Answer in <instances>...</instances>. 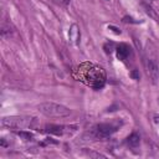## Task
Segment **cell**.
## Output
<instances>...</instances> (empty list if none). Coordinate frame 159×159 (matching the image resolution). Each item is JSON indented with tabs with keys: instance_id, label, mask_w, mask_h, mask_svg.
Here are the masks:
<instances>
[{
	"instance_id": "cell-1",
	"label": "cell",
	"mask_w": 159,
	"mask_h": 159,
	"mask_svg": "<svg viewBox=\"0 0 159 159\" xmlns=\"http://www.w3.org/2000/svg\"><path fill=\"white\" fill-rule=\"evenodd\" d=\"M73 77L86 86L99 89L106 83V72L102 67L92 62H82L75 68Z\"/></svg>"
},
{
	"instance_id": "cell-2",
	"label": "cell",
	"mask_w": 159,
	"mask_h": 159,
	"mask_svg": "<svg viewBox=\"0 0 159 159\" xmlns=\"http://www.w3.org/2000/svg\"><path fill=\"white\" fill-rule=\"evenodd\" d=\"M39 111L40 113L45 114L47 117H56V118H61V117H67L70 116V108H67L66 106H62V104L58 103H53V102H45L39 104Z\"/></svg>"
},
{
	"instance_id": "cell-3",
	"label": "cell",
	"mask_w": 159,
	"mask_h": 159,
	"mask_svg": "<svg viewBox=\"0 0 159 159\" xmlns=\"http://www.w3.org/2000/svg\"><path fill=\"white\" fill-rule=\"evenodd\" d=\"M36 122V118H24V117H3L1 126L8 128H23V127H32Z\"/></svg>"
},
{
	"instance_id": "cell-4",
	"label": "cell",
	"mask_w": 159,
	"mask_h": 159,
	"mask_svg": "<svg viewBox=\"0 0 159 159\" xmlns=\"http://www.w3.org/2000/svg\"><path fill=\"white\" fill-rule=\"evenodd\" d=\"M121 126V122H112V123H101L93 129V137L97 139H106L114 133Z\"/></svg>"
},
{
	"instance_id": "cell-5",
	"label": "cell",
	"mask_w": 159,
	"mask_h": 159,
	"mask_svg": "<svg viewBox=\"0 0 159 159\" xmlns=\"http://www.w3.org/2000/svg\"><path fill=\"white\" fill-rule=\"evenodd\" d=\"M147 73L151 81L153 83H157L158 80H159V67L158 65L155 63V61L153 60H148L147 61Z\"/></svg>"
},
{
	"instance_id": "cell-6",
	"label": "cell",
	"mask_w": 159,
	"mask_h": 159,
	"mask_svg": "<svg viewBox=\"0 0 159 159\" xmlns=\"http://www.w3.org/2000/svg\"><path fill=\"white\" fill-rule=\"evenodd\" d=\"M67 127H63V126H55V124H49V126L45 127L44 132L46 133H51V134H56V136H62L65 132H70L66 129Z\"/></svg>"
},
{
	"instance_id": "cell-7",
	"label": "cell",
	"mask_w": 159,
	"mask_h": 159,
	"mask_svg": "<svg viewBox=\"0 0 159 159\" xmlns=\"http://www.w3.org/2000/svg\"><path fill=\"white\" fill-rule=\"evenodd\" d=\"M131 55V47L126 44H121L117 46V57L119 60H126Z\"/></svg>"
},
{
	"instance_id": "cell-8",
	"label": "cell",
	"mask_w": 159,
	"mask_h": 159,
	"mask_svg": "<svg viewBox=\"0 0 159 159\" xmlns=\"http://www.w3.org/2000/svg\"><path fill=\"white\" fill-rule=\"evenodd\" d=\"M0 32H1V37L3 39H8L13 35L14 32V27L13 25L8 23V21H3L1 23V27H0Z\"/></svg>"
},
{
	"instance_id": "cell-9",
	"label": "cell",
	"mask_w": 159,
	"mask_h": 159,
	"mask_svg": "<svg viewBox=\"0 0 159 159\" xmlns=\"http://www.w3.org/2000/svg\"><path fill=\"white\" fill-rule=\"evenodd\" d=\"M139 142H141V137H139L138 133H132L131 136L127 138V144L131 148H136L139 146Z\"/></svg>"
},
{
	"instance_id": "cell-10",
	"label": "cell",
	"mask_w": 159,
	"mask_h": 159,
	"mask_svg": "<svg viewBox=\"0 0 159 159\" xmlns=\"http://www.w3.org/2000/svg\"><path fill=\"white\" fill-rule=\"evenodd\" d=\"M70 39H71L76 45L80 44V31H78L77 25H72L71 30H70Z\"/></svg>"
},
{
	"instance_id": "cell-11",
	"label": "cell",
	"mask_w": 159,
	"mask_h": 159,
	"mask_svg": "<svg viewBox=\"0 0 159 159\" xmlns=\"http://www.w3.org/2000/svg\"><path fill=\"white\" fill-rule=\"evenodd\" d=\"M143 8H144V10H146V13L149 15V18H152L153 20H155V21H158L159 18H158V15H157V13H155V10H154L152 6H149L148 4L143 3Z\"/></svg>"
},
{
	"instance_id": "cell-12",
	"label": "cell",
	"mask_w": 159,
	"mask_h": 159,
	"mask_svg": "<svg viewBox=\"0 0 159 159\" xmlns=\"http://www.w3.org/2000/svg\"><path fill=\"white\" fill-rule=\"evenodd\" d=\"M15 134L19 136L20 138H23L24 141H31V139L34 138V134L30 133V132H26V131H16Z\"/></svg>"
},
{
	"instance_id": "cell-13",
	"label": "cell",
	"mask_w": 159,
	"mask_h": 159,
	"mask_svg": "<svg viewBox=\"0 0 159 159\" xmlns=\"http://www.w3.org/2000/svg\"><path fill=\"white\" fill-rule=\"evenodd\" d=\"M103 49L107 53H111L113 51V49H114V45H113V42H107V44H104Z\"/></svg>"
},
{
	"instance_id": "cell-14",
	"label": "cell",
	"mask_w": 159,
	"mask_h": 159,
	"mask_svg": "<svg viewBox=\"0 0 159 159\" xmlns=\"http://www.w3.org/2000/svg\"><path fill=\"white\" fill-rule=\"evenodd\" d=\"M53 3L57 5H61V6H67L70 4V0H53Z\"/></svg>"
},
{
	"instance_id": "cell-15",
	"label": "cell",
	"mask_w": 159,
	"mask_h": 159,
	"mask_svg": "<svg viewBox=\"0 0 159 159\" xmlns=\"http://www.w3.org/2000/svg\"><path fill=\"white\" fill-rule=\"evenodd\" d=\"M131 77H132L133 80H139L141 75H139V71H138V70H133V71L131 72Z\"/></svg>"
},
{
	"instance_id": "cell-16",
	"label": "cell",
	"mask_w": 159,
	"mask_h": 159,
	"mask_svg": "<svg viewBox=\"0 0 159 159\" xmlns=\"http://www.w3.org/2000/svg\"><path fill=\"white\" fill-rule=\"evenodd\" d=\"M108 29H109V30H112V31H113V32H116V34H121V30H119L118 27H116V26H113V25H109Z\"/></svg>"
},
{
	"instance_id": "cell-17",
	"label": "cell",
	"mask_w": 159,
	"mask_h": 159,
	"mask_svg": "<svg viewBox=\"0 0 159 159\" xmlns=\"http://www.w3.org/2000/svg\"><path fill=\"white\" fill-rule=\"evenodd\" d=\"M123 23H132V24H134V23H137V21H134V20L132 18H129V16H124L123 18Z\"/></svg>"
},
{
	"instance_id": "cell-18",
	"label": "cell",
	"mask_w": 159,
	"mask_h": 159,
	"mask_svg": "<svg viewBox=\"0 0 159 159\" xmlns=\"http://www.w3.org/2000/svg\"><path fill=\"white\" fill-rule=\"evenodd\" d=\"M88 155L91 157H97V158H104V155H102V154H98V153H93V152H89Z\"/></svg>"
},
{
	"instance_id": "cell-19",
	"label": "cell",
	"mask_w": 159,
	"mask_h": 159,
	"mask_svg": "<svg viewBox=\"0 0 159 159\" xmlns=\"http://www.w3.org/2000/svg\"><path fill=\"white\" fill-rule=\"evenodd\" d=\"M155 122L159 123V116H155Z\"/></svg>"
}]
</instances>
